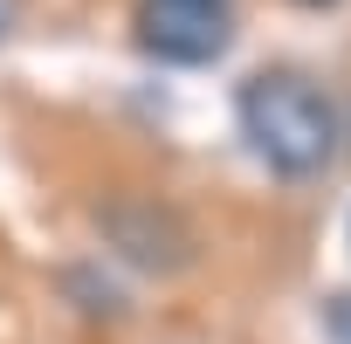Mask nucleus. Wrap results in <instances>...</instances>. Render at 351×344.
Masks as SVG:
<instances>
[{
    "label": "nucleus",
    "instance_id": "1",
    "mask_svg": "<svg viewBox=\"0 0 351 344\" xmlns=\"http://www.w3.org/2000/svg\"><path fill=\"white\" fill-rule=\"evenodd\" d=\"M234 110H241V138L255 145V158L276 180H317L337 151V103L324 97L317 76H303L289 62L255 69L241 83Z\"/></svg>",
    "mask_w": 351,
    "mask_h": 344
},
{
    "label": "nucleus",
    "instance_id": "2",
    "mask_svg": "<svg viewBox=\"0 0 351 344\" xmlns=\"http://www.w3.org/2000/svg\"><path fill=\"white\" fill-rule=\"evenodd\" d=\"M131 42L165 69H207L228 56L234 14H228V0H138Z\"/></svg>",
    "mask_w": 351,
    "mask_h": 344
},
{
    "label": "nucleus",
    "instance_id": "3",
    "mask_svg": "<svg viewBox=\"0 0 351 344\" xmlns=\"http://www.w3.org/2000/svg\"><path fill=\"white\" fill-rule=\"evenodd\" d=\"M324 337H330V344H351V289L324 303Z\"/></svg>",
    "mask_w": 351,
    "mask_h": 344
},
{
    "label": "nucleus",
    "instance_id": "4",
    "mask_svg": "<svg viewBox=\"0 0 351 344\" xmlns=\"http://www.w3.org/2000/svg\"><path fill=\"white\" fill-rule=\"evenodd\" d=\"M303 8H337V0H303Z\"/></svg>",
    "mask_w": 351,
    "mask_h": 344
}]
</instances>
